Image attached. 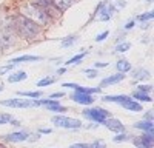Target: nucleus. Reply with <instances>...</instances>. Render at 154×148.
I'll list each match as a JSON object with an SVG mask.
<instances>
[{
	"label": "nucleus",
	"instance_id": "obj_1",
	"mask_svg": "<svg viewBox=\"0 0 154 148\" xmlns=\"http://www.w3.org/2000/svg\"><path fill=\"white\" fill-rule=\"evenodd\" d=\"M11 22H12V26H14L16 34L23 37V39L32 40V39H37V37L42 34V26L40 25H37L35 22H32L31 19L25 17L22 14L12 16Z\"/></svg>",
	"mask_w": 154,
	"mask_h": 148
},
{
	"label": "nucleus",
	"instance_id": "obj_2",
	"mask_svg": "<svg viewBox=\"0 0 154 148\" xmlns=\"http://www.w3.org/2000/svg\"><path fill=\"white\" fill-rule=\"evenodd\" d=\"M19 14L31 19L37 25H40V26H42V25H48L51 20H53V17H51L46 11H43L42 8H38L34 3H25V5H22L20 9H19Z\"/></svg>",
	"mask_w": 154,
	"mask_h": 148
},
{
	"label": "nucleus",
	"instance_id": "obj_3",
	"mask_svg": "<svg viewBox=\"0 0 154 148\" xmlns=\"http://www.w3.org/2000/svg\"><path fill=\"white\" fill-rule=\"evenodd\" d=\"M82 116L96 122V123H99V125H103L105 119L111 117V113L105 108H85L82 111Z\"/></svg>",
	"mask_w": 154,
	"mask_h": 148
},
{
	"label": "nucleus",
	"instance_id": "obj_4",
	"mask_svg": "<svg viewBox=\"0 0 154 148\" xmlns=\"http://www.w3.org/2000/svg\"><path fill=\"white\" fill-rule=\"evenodd\" d=\"M51 122L59 128H66V130H79L82 128V122L79 119H72L66 116H54Z\"/></svg>",
	"mask_w": 154,
	"mask_h": 148
},
{
	"label": "nucleus",
	"instance_id": "obj_5",
	"mask_svg": "<svg viewBox=\"0 0 154 148\" xmlns=\"http://www.w3.org/2000/svg\"><path fill=\"white\" fill-rule=\"evenodd\" d=\"M2 106H9V108H32V100L31 99H6V100L0 102Z\"/></svg>",
	"mask_w": 154,
	"mask_h": 148
},
{
	"label": "nucleus",
	"instance_id": "obj_6",
	"mask_svg": "<svg viewBox=\"0 0 154 148\" xmlns=\"http://www.w3.org/2000/svg\"><path fill=\"white\" fill-rule=\"evenodd\" d=\"M32 3L37 5L38 8H42L43 11H46L51 17H54V16L59 14V12H62V11L56 6L54 0H32Z\"/></svg>",
	"mask_w": 154,
	"mask_h": 148
},
{
	"label": "nucleus",
	"instance_id": "obj_7",
	"mask_svg": "<svg viewBox=\"0 0 154 148\" xmlns=\"http://www.w3.org/2000/svg\"><path fill=\"white\" fill-rule=\"evenodd\" d=\"M154 134H142V136H137L136 139H133V143L136 145V148H152L154 143Z\"/></svg>",
	"mask_w": 154,
	"mask_h": 148
},
{
	"label": "nucleus",
	"instance_id": "obj_8",
	"mask_svg": "<svg viewBox=\"0 0 154 148\" xmlns=\"http://www.w3.org/2000/svg\"><path fill=\"white\" fill-rule=\"evenodd\" d=\"M71 100L72 102H75V103H80V105H85V106H88V105H93L94 103V100L96 99L93 97V94H83V93H72L71 94Z\"/></svg>",
	"mask_w": 154,
	"mask_h": 148
},
{
	"label": "nucleus",
	"instance_id": "obj_9",
	"mask_svg": "<svg viewBox=\"0 0 154 148\" xmlns=\"http://www.w3.org/2000/svg\"><path fill=\"white\" fill-rule=\"evenodd\" d=\"M103 125H105L109 131H116V133H123V131H125V125H123L119 119L108 117V119H105Z\"/></svg>",
	"mask_w": 154,
	"mask_h": 148
},
{
	"label": "nucleus",
	"instance_id": "obj_10",
	"mask_svg": "<svg viewBox=\"0 0 154 148\" xmlns=\"http://www.w3.org/2000/svg\"><path fill=\"white\" fill-rule=\"evenodd\" d=\"M5 139L8 142H23V140H28L29 139V131L26 130H22V131H16V133H11L6 134Z\"/></svg>",
	"mask_w": 154,
	"mask_h": 148
},
{
	"label": "nucleus",
	"instance_id": "obj_11",
	"mask_svg": "<svg viewBox=\"0 0 154 148\" xmlns=\"http://www.w3.org/2000/svg\"><path fill=\"white\" fill-rule=\"evenodd\" d=\"M114 11H116V6L114 5H108V6H102L100 9H99V12L96 16H99V20H102V22H106V20H109L111 17H112V14H114Z\"/></svg>",
	"mask_w": 154,
	"mask_h": 148
},
{
	"label": "nucleus",
	"instance_id": "obj_12",
	"mask_svg": "<svg viewBox=\"0 0 154 148\" xmlns=\"http://www.w3.org/2000/svg\"><path fill=\"white\" fill-rule=\"evenodd\" d=\"M123 79H125V74H123V72L111 74V76L105 77L103 80L100 82V86H111V85H116V83H120Z\"/></svg>",
	"mask_w": 154,
	"mask_h": 148
},
{
	"label": "nucleus",
	"instance_id": "obj_13",
	"mask_svg": "<svg viewBox=\"0 0 154 148\" xmlns=\"http://www.w3.org/2000/svg\"><path fill=\"white\" fill-rule=\"evenodd\" d=\"M43 60V57L40 56H29V54H25V56H20V57H16V59H12L9 60L12 65H17V63H23V62H40Z\"/></svg>",
	"mask_w": 154,
	"mask_h": 148
},
{
	"label": "nucleus",
	"instance_id": "obj_14",
	"mask_svg": "<svg viewBox=\"0 0 154 148\" xmlns=\"http://www.w3.org/2000/svg\"><path fill=\"white\" fill-rule=\"evenodd\" d=\"M125 109H128V111H134V113H140V111H143V108H142V105H140L137 100H134V99H130V100H126V102H123V103H120Z\"/></svg>",
	"mask_w": 154,
	"mask_h": 148
},
{
	"label": "nucleus",
	"instance_id": "obj_15",
	"mask_svg": "<svg viewBox=\"0 0 154 148\" xmlns=\"http://www.w3.org/2000/svg\"><path fill=\"white\" fill-rule=\"evenodd\" d=\"M130 96L126 94H117V96H103V99L102 100L103 102H112V103H123L126 100H130Z\"/></svg>",
	"mask_w": 154,
	"mask_h": 148
},
{
	"label": "nucleus",
	"instance_id": "obj_16",
	"mask_svg": "<svg viewBox=\"0 0 154 148\" xmlns=\"http://www.w3.org/2000/svg\"><path fill=\"white\" fill-rule=\"evenodd\" d=\"M28 79V74L25 72V71H16V72H12L8 76V82L9 83H17V82H23V80H26Z\"/></svg>",
	"mask_w": 154,
	"mask_h": 148
},
{
	"label": "nucleus",
	"instance_id": "obj_17",
	"mask_svg": "<svg viewBox=\"0 0 154 148\" xmlns=\"http://www.w3.org/2000/svg\"><path fill=\"white\" fill-rule=\"evenodd\" d=\"M134 128L142 130V131H145V133H148V134H154V131H152V122H151V120H140V122H136V123H134Z\"/></svg>",
	"mask_w": 154,
	"mask_h": 148
},
{
	"label": "nucleus",
	"instance_id": "obj_18",
	"mask_svg": "<svg viewBox=\"0 0 154 148\" xmlns=\"http://www.w3.org/2000/svg\"><path fill=\"white\" fill-rule=\"evenodd\" d=\"M149 76H151L149 71L145 69V68H137V69L133 71V77H134L136 80H148Z\"/></svg>",
	"mask_w": 154,
	"mask_h": 148
},
{
	"label": "nucleus",
	"instance_id": "obj_19",
	"mask_svg": "<svg viewBox=\"0 0 154 148\" xmlns=\"http://www.w3.org/2000/svg\"><path fill=\"white\" fill-rule=\"evenodd\" d=\"M116 68H117L119 72H128V71H131V63L128 62L126 59H122V60H117V63H116Z\"/></svg>",
	"mask_w": 154,
	"mask_h": 148
},
{
	"label": "nucleus",
	"instance_id": "obj_20",
	"mask_svg": "<svg viewBox=\"0 0 154 148\" xmlns=\"http://www.w3.org/2000/svg\"><path fill=\"white\" fill-rule=\"evenodd\" d=\"M74 91L75 93H83V94H96V93H100L102 88H99V86H97V88H85V86H80L79 83H77Z\"/></svg>",
	"mask_w": 154,
	"mask_h": 148
},
{
	"label": "nucleus",
	"instance_id": "obj_21",
	"mask_svg": "<svg viewBox=\"0 0 154 148\" xmlns=\"http://www.w3.org/2000/svg\"><path fill=\"white\" fill-rule=\"evenodd\" d=\"M133 99H134V100H140V102H152V99H151L149 94H146V93H140V91H134Z\"/></svg>",
	"mask_w": 154,
	"mask_h": 148
},
{
	"label": "nucleus",
	"instance_id": "obj_22",
	"mask_svg": "<svg viewBox=\"0 0 154 148\" xmlns=\"http://www.w3.org/2000/svg\"><path fill=\"white\" fill-rule=\"evenodd\" d=\"M17 96L20 97H31V99H38V97H42L43 93L42 91H19Z\"/></svg>",
	"mask_w": 154,
	"mask_h": 148
},
{
	"label": "nucleus",
	"instance_id": "obj_23",
	"mask_svg": "<svg viewBox=\"0 0 154 148\" xmlns=\"http://www.w3.org/2000/svg\"><path fill=\"white\" fill-rule=\"evenodd\" d=\"M77 39H79V37H77L75 34L74 35H68V37H65V39L60 42V45H62V48H69V46H72L77 42Z\"/></svg>",
	"mask_w": 154,
	"mask_h": 148
},
{
	"label": "nucleus",
	"instance_id": "obj_24",
	"mask_svg": "<svg viewBox=\"0 0 154 148\" xmlns=\"http://www.w3.org/2000/svg\"><path fill=\"white\" fill-rule=\"evenodd\" d=\"M46 108H48V111H54V113H65V111H66V106L60 105V103H59V100H57L56 103H53V105L46 106Z\"/></svg>",
	"mask_w": 154,
	"mask_h": 148
},
{
	"label": "nucleus",
	"instance_id": "obj_25",
	"mask_svg": "<svg viewBox=\"0 0 154 148\" xmlns=\"http://www.w3.org/2000/svg\"><path fill=\"white\" fill-rule=\"evenodd\" d=\"M152 17H154V12H152V11H148V12H145V14L137 16V20H139V22L146 23V22H151V20H152Z\"/></svg>",
	"mask_w": 154,
	"mask_h": 148
},
{
	"label": "nucleus",
	"instance_id": "obj_26",
	"mask_svg": "<svg viewBox=\"0 0 154 148\" xmlns=\"http://www.w3.org/2000/svg\"><path fill=\"white\" fill-rule=\"evenodd\" d=\"M130 139H131L130 134H126V133L123 131V133H119L117 136H114L112 140H114L116 143H120V142H126V140H130Z\"/></svg>",
	"mask_w": 154,
	"mask_h": 148
},
{
	"label": "nucleus",
	"instance_id": "obj_27",
	"mask_svg": "<svg viewBox=\"0 0 154 148\" xmlns=\"http://www.w3.org/2000/svg\"><path fill=\"white\" fill-rule=\"evenodd\" d=\"M85 56H86V53H80V54H77V56L71 57V59L66 62V65H74V63H79L80 60H83V59H85Z\"/></svg>",
	"mask_w": 154,
	"mask_h": 148
},
{
	"label": "nucleus",
	"instance_id": "obj_28",
	"mask_svg": "<svg viewBox=\"0 0 154 148\" xmlns=\"http://www.w3.org/2000/svg\"><path fill=\"white\" fill-rule=\"evenodd\" d=\"M56 82V77H45V79H42V80H38L37 82V86H49V85H53Z\"/></svg>",
	"mask_w": 154,
	"mask_h": 148
},
{
	"label": "nucleus",
	"instance_id": "obj_29",
	"mask_svg": "<svg viewBox=\"0 0 154 148\" xmlns=\"http://www.w3.org/2000/svg\"><path fill=\"white\" fill-rule=\"evenodd\" d=\"M130 48H131V43L130 42H122V43H119L117 46H116V51H117V53H125Z\"/></svg>",
	"mask_w": 154,
	"mask_h": 148
},
{
	"label": "nucleus",
	"instance_id": "obj_30",
	"mask_svg": "<svg viewBox=\"0 0 154 148\" xmlns=\"http://www.w3.org/2000/svg\"><path fill=\"white\" fill-rule=\"evenodd\" d=\"M137 91H140V93H146V94H149L151 91H152V85H139L137 86Z\"/></svg>",
	"mask_w": 154,
	"mask_h": 148
},
{
	"label": "nucleus",
	"instance_id": "obj_31",
	"mask_svg": "<svg viewBox=\"0 0 154 148\" xmlns=\"http://www.w3.org/2000/svg\"><path fill=\"white\" fill-rule=\"evenodd\" d=\"M12 119H14V117H12L11 114H0V125H3V123H9Z\"/></svg>",
	"mask_w": 154,
	"mask_h": 148
},
{
	"label": "nucleus",
	"instance_id": "obj_32",
	"mask_svg": "<svg viewBox=\"0 0 154 148\" xmlns=\"http://www.w3.org/2000/svg\"><path fill=\"white\" fill-rule=\"evenodd\" d=\"M88 148H105L103 140H94L93 143H88Z\"/></svg>",
	"mask_w": 154,
	"mask_h": 148
},
{
	"label": "nucleus",
	"instance_id": "obj_33",
	"mask_svg": "<svg viewBox=\"0 0 154 148\" xmlns=\"http://www.w3.org/2000/svg\"><path fill=\"white\" fill-rule=\"evenodd\" d=\"M85 74L88 79H96L97 77V71L96 69H85Z\"/></svg>",
	"mask_w": 154,
	"mask_h": 148
},
{
	"label": "nucleus",
	"instance_id": "obj_34",
	"mask_svg": "<svg viewBox=\"0 0 154 148\" xmlns=\"http://www.w3.org/2000/svg\"><path fill=\"white\" fill-rule=\"evenodd\" d=\"M108 31H103V32H100V34H97V37H96V42H103L106 37H108Z\"/></svg>",
	"mask_w": 154,
	"mask_h": 148
},
{
	"label": "nucleus",
	"instance_id": "obj_35",
	"mask_svg": "<svg viewBox=\"0 0 154 148\" xmlns=\"http://www.w3.org/2000/svg\"><path fill=\"white\" fill-rule=\"evenodd\" d=\"M59 97H65V93H63V91H59V93H54V94L49 96V99H56V100H57Z\"/></svg>",
	"mask_w": 154,
	"mask_h": 148
},
{
	"label": "nucleus",
	"instance_id": "obj_36",
	"mask_svg": "<svg viewBox=\"0 0 154 148\" xmlns=\"http://www.w3.org/2000/svg\"><path fill=\"white\" fill-rule=\"evenodd\" d=\"M12 68H14V65H12V63H9V65H6V66H3V68H0V74L8 72V71H11Z\"/></svg>",
	"mask_w": 154,
	"mask_h": 148
},
{
	"label": "nucleus",
	"instance_id": "obj_37",
	"mask_svg": "<svg viewBox=\"0 0 154 148\" xmlns=\"http://www.w3.org/2000/svg\"><path fill=\"white\" fill-rule=\"evenodd\" d=\"M69 148H88V143H82V142L72 143V145H69Z\"/></svg>",
	"mask_w": 154,
	"mask_h": 148
},
{
	"label": "nucleus",
	"instance_id": "obj_38",
	"mask_svg": "<svg viewBox=\"0 0 154 148\" xmlns=\"http://www.w3.org/2000/svg\"><path fill=\"white\" fill-rule=\"evenodd\" d=\"M94 66H96V68H106V66H108V62H97Z\"/></svg>",
	"mask_w": 154,
	"mask_h": 148
},
{
	"label": "nucleus",
	"instance_id": "obj_39",
	"mask_svg": "<svg viewBox=\"0 0 154 148\" xmlns=\"http://www.w3.org/2000/svg\"><path fill=\"white\" fill-rule=\"evenodd\" d=\"M134 25H136V22H134V20H130V22L125 25V29H131V28H134Z\"/></svg>",
	"mask_w": 154,
	"mask_h": 148
},
{
	"label": "nucleus",
	"instance_id": "obj_40",
	"mask_svg": "<svg viewBox=\"0 0 154 148\" xmlns=\"http://www.w3.org/2000/svg\"><path fill=\"white\" fill-rule=\"evenodd\" d=\"M116 6H117V8H125L126 6V2H125V0H119V2L116 3Z\"/></svg>",
	"mask_w": 154,
	"mask_h": 148
},
{
	"label": "nucleus",
	"instance_id": "obj_41",
	"mask_svg": "<svg viewBox=\"0 0 154 148\" xmlns=\"http://www.w3.org/2000/svg\"><path fill=\"white\" fill-rule=\"evenodd\" d=\"M38 131L43 133V134H51V133H53V130H51V128H40Z\"/></svg>",
	"mask_w": 154,
	"mask_h": 148
},
{
	"label": "nucleus",
	"instance_id": "obj_42",
	"mask_svg": "<svg viewBox=\"0 0 154 148\" xmlns=\"http://www.w3.org/2000/svg\"><path fill=\"white\" fill-rule=\"evenodd\" d=\"M145 120H151V122H152V113H151V111L145 113Z\"/></svg>",
	"mask_w": 154,
	"mask_h": 148
},
{
	"label": "nucleus",
	"instance_id": "obj_43",
	"mask_svg": "<svg viewBox=\"0 0 154 148\" xmlns=\"http://www.w3.org/2000/svg\"><path fill=\"white\" fill-rule=\"evenodd\" d=\"M9 123H11V125H14V127H19V125H20V122H19V120H16V119H12Z\"/></svg>",
	"mask_w": 154,
	"mask_h": 148
},
{
	"label": "nucleus",
	"instance_id": "obj_44",
	"mask_svg": "<svg viewBox=\"0 0 154 148\" xmlns=\"http://www.w3.org/2000/svg\"><path fill=\"white\" fill-rule=\"evenodd\" d=\"M66 72V68H59L57 69V74H60V76H62V74H65Z\"/></svg>",
	"mask_w": 154,
	"mask_h": 148
},
{
	"label": "nucleus",
	"instance_id": "obj_45",
	"mask_svg": "<svg viewBox=\"0 0 154 148\" xmlns=\"http://www.w3.org/2000/svg\"><path fill=\"white\" fill-rule=\"evenodd\" d=\"M0 91H3V86L2 85H0Z\"/></svg>",
	"mask_w": 154,
	"mask_h": 148
},
{
	"label": "nucleus",
	"instance_id": "obj_46",
	"mask_svg": "<svg viewBox=\"0 0 154 148\" xmlns=\"http://www.w3.org/2000/svg\"><path fill=\"white\" fill-rule=\"evenodd\" d=\"M2 48H3V46H2V43H0V51H2Z\"/></svg>",
	"mask_w": 154,
	"mask_h": 148
}]
</instances>
